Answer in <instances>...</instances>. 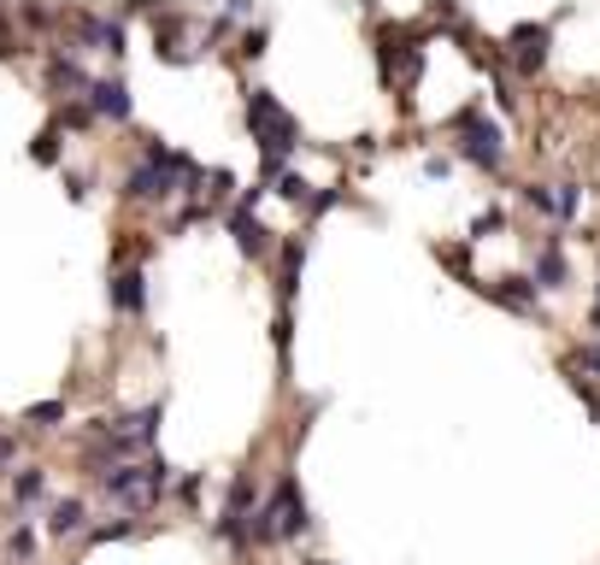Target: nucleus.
Here are the masks:
<instances>
[{"label":"nucleus","instance_id":"nucleus-21","mask_svg":"<svg viewBox=\"0 0 600 565\" xmlns=\"http://www.w3.org/2000/svg\"><path fill=\"white\" fill-rule=\"evenodd\" d=\"M494 230H506V207H489V212H477V219H472V242H489Z\"/></svg>","mask_w":600,"mask_h":565},{"label":"nucleus","instance_id":"nucleus-26","mask_svg":"<svg viewBox=\"0 0 600 565\" xmlns=\"http://www.w3.org/2000/svg\"><path fill=\"white\" fill-rule=\"evenodd\" d=\"M254 19V0H224V24H247Z\"/></svg>","mask_w":600,"mask_h":565},{"label":"nucleus","instance_id":"nucleus-24","mask_svg":"<svg viewBox=\"0 0 600 565\" xmlns=\"http://www.w3.org/2000/svg\"><path fill=\"white\" fill-rule=\"evenodd\" d=\"M19 19L30 24V30H53V24H60V12H48V7H36V0H24Z\"/></svg>","mask_w":600,"mask_h":565},{"label":"nucleus","instance_id":"nucleus-3","mask_svg":"<svg viewBox=\"0 0 600 565\" xmlns=\"http://www.w3.org/2000/svg\"><path fill=\"white\" fill-rule=\"evenodd\" d=\"M448 136H453V148H460L465 165H477V171H501V165H506V136H501V124H494L482 107L453 112V119H448Z\"/></svg>","mask_w":600,"mask_h":565},{"label":"nucleus","instance_id":"nucleus-5","mask_svg":"<svg viewBox=\"0 0 600 565\" xmlns=\"http://www.w3.org/2000/svg\"><path fill=\"white\" fill-rule=\"evenodd\" d=\"M377 71H383L389 89H413L424 77V30H406V24H389L383 36H377Z\"/></svg>","mask_w":600,"mask_h":565},{"label":"nucleus","instance_id":"nucleus-33","mask_svg":"<svg viewBox=\"0 0 600 565\" xmlns=\"http://www.w3.org/2000/svg\"><path fill=\"white\" fill-rule=\"evenodd\" d=\"M301 565H330V560H301Z\"/></svg>","mask_w":600,"mask_h":565},{"label":"nucleus","instance_id":"nucleus-15","mask_svg":"<svg viewBox=\"0 0 600 565\" xmlns=\"http://www.w3.org/2000/svg\"><path fill=\"white\" fill-rule=\"evenodd\" d=\"M83 525H89V506L83 501H60L48 518V536H83Z\"/></svg>","mask_w":600,"mask_h":565},{"label":"nucleus","instance_id":"nucleus-32","mask_svg":"<svg viewBox=\"0 0 600 565\" xmlns=\"http://www.w3.org/2000/svg\"><path fill=\"white\" fill-rule=\"evenodd\" d=\"M589 324H595V336H600V295H595V312H589Z\"/></svg>","mask_w":600,"mask_h":565},{"label":"nucleus","instance_id":"nucleus-12","mask_svg":"<svg viewBox=\"0 0 600 565\" xmlns=\"http://www.w3.org/2000/svg\"><path fill=\"white\" fill-rule=\"evenodd\" d=\"M530 283H536V288H553V295H560V288L571 283V259H565V242H560V236H548V242L536 248Z\"/></svg>","mask_w":600,"mask_h":565},{"label":"nucleus","instance_id":"nucleus-7","mask_svg":"<svg viewBox=\"0 0 600 565\" xmlns=\"http://www.w3.org/2000/svg\"><path fill=\"white\" fill-rule=\"evenodd\" d=\"M71 36L95 53H112L124 60V19H107V12H71Z\"/></svg>","mask_w":600,"mask_h":565},{"label":"nucleus","instance_id":"nucleus-9","mask_svg":"<svg viewBox=\"0 0 600 565\" xmlns=\"http://www.w3.org/2000/svg\"><path fill=\"white\" fill-rule=\"evenodd\" d=\"M95 119L107 124H130V83L124 77H89V89H83Z\"/></svg>","mask_w":600,"mask_h":565},{"label":"nucleus","instance_id":"nucleus-8","mask_svg":"<svg viewBox=\"0 0 600 565\" xmlns=\"http://www.w3.org/2000/svg\"><path fill=\"white\" fill-rule=\"evenodd\" d=\"M224 224H230V236H236V254H242V259H266V254H271V230L259 224L254 200H236Z\"/></svg>","mask_w":600,"mask_h":565},{"label":"nucleus","instance_id":"nucleus-6","mask_svg":"<svg viewBox=\"0 0 600 565\" xmlns=\"http://www.w3.org/2000/svg\"><path fill=\"white\" fill-rule=\"evenodd\" d=\"M548 48H553V24H518L506 36V60L518 77H541L548 71Z\"/></svg>","mask_w":600,"mask_h":565},{"label":"nucleus","instance_id":"nucleus-31","mask_svg":"<svg viewBox=\"0 0 600 565\" xmlns=\"http://www.w3.org/2000/svg\"><path fill=\"white\" fill-rule=\"evenodd\" d=\"M12 459H19V442H12V437H0V466H12Z\"/></svg>","mask_w":600,"mask_h":565},{"label":"nucleus","instance_id":"nucleus-13","mask_svg":"<svg viewBox=\"0 0 600 565\" xmlns=\"http://www.w3.org/2000/svg\"><path fill=\"white\" fill-rule=\"evenodd\" d=\"M48 89L60 95V100H71V95H83V89H89V71H83V65L60 48V53H48Z\"/></svg>","mask_w":600,"mask_h":565},{"label":"nucleus","instance_id":"nucleus-16","mask_svg":"<svg viewBox=\"0 0 600 565\" xmlns=\"http://www.w3.org/2000/svg\"><path fill=\"white\" fill-rule=\"evenodd\" d=\"M41 495H48V471L24 466L19 477H12V501H19V506H30V501H41Z\"/></svg>","mask_w":600,"mask_h":565},{"label":"nucleus","instance_id":"nucleus-29","mask_svg":"<svg viewBox=\"0 0 600 565\" xmlns=\"http://www.w3.org/2000/svg\"><path fill=\"white\" fill-rule=\"evenodd\" d=\"M448 171H453L448 153H430V159H424V177H448Z\"/></svg>","mask_w":600,"mask_h":565},{"label":"nucleus","instance_id":"nucleus-30","mask_svg":"<svg viewBox=\"0 0 600 565\" xmlns=\"http://www.w3.org/2000/svg\"><path fill=\"white\" fill-rule=\"evenodd\" d=\"M65 188H71V200H83V195H89V177H83V171H71Z\"/></svg>","mask_w":600,"mask_h":565},{"label":"nucleus","instance_id":"nucleus-2","mask_svg":"<svg viewBox=\"0 0 600 565\" xmlns=\"http://www.w3.org/2000/svg\"><path fill=\"white\" fill-rule=\"evenodd\" d=\"M313 525V513H306V495L295 477H283V483L271 489L266 501L254 506V518H247V548H271V542H301V530Z\"/></svg>","mask_w":600,"mask_h":565},{"label":"nucleus","instance_id":"nucleus-17","mask_svg":"<svg viewBox=\"0 0 600 565\" xmlns=\"http://www.w3.org/2000/svg\"><path fill=\"white\" fill-rule=\"evenodd\" d=\"M577 212H583V188L577 183H553V219H560V224H571V219H577Z\"/></svg>","mask_w":600,"mask_h":565},{"label":"nucleus","instance_id":"nucleus-14","mask_svg":"<svg viewBox=\"0 0 600 565\" xmlns=\"http://www.w3.org/2000/svg\"><path fill=\"white\" fill-rule=\"evenodd\" d=\"M301 266H306V242L289 236V242H283V254H277V307H289V300H295Z\"/></svg>","mask_w":600,"mask_h":565},{"label":"nucleus","instance_id":"nucleus-22","mask_svg":"<svg viewBox=\"0 0 600 565\" xmlns=\"http://www.w3.org/2000/svg\"><path fill=\"white\" fill-rule=\"evenodd\" d=\"M65 418V401H41V407H30L24 413V425H36V430H53Z\"/></svg>","mask_w":600,"mask_h":565},{"label":"nucleus","instance_id":"nucleus-4","mask_svg":"<svg viewBox=\"0 0 600 565\" xmlns=\"http://www.w3.org/2000/svg\"><path fill=\"white\" fill-rule=\"evenodd\" d=\"M100 489H107L112 501L148 513V506H159V495L171 489V466L159 454H148L142 466H100Z\"/></svg>","mask_w":600,"mask_h":565},{"label":"nucleus","instance_id":"nucleus-1","mask_svg":"<svg viewBox=\"0 0 600 565\" xmlns=\"http://www.w3.org/2000/svg\"><path fill=\"white\" fill-rule=\"evenodd\" d=\"M247 136H254V148L266 153V177H271V171H283V159L301 148L295 112H289L271 89H247Z\"/></svg>","mask_w":600,"mask_h":565},{"label":"nucleus","instance_id":"nucleus-28","mask_svg":"<svg viewBox=\"0 0 600 565\" xmlns=\"http://www.w3.org/2000/svg\"><path fill=\"white\" fill-rule=\"evenodd\" d=\"M30 554H36V536L19 530V536H12V560H30Z\"/></svg>","mask_w":600,"mask_h":565},{"label":"nucleus","instance_id":"nucleus-19","mask_svg":"<svg viewBox=\"0 0 600 565\" xmlns=\"http://www.w3.org/2000/svg\"><path fill=\"white\" fill-rule=\"evenodd\" d=\"M266 183H277V195H283V200H295V207H306V195H313V183L295 177V171H271Z\"/></svg>","mask_w":600,"mask_h":565},{"label":"nucleus","instance_id":"nucleus-10","mask_svg":"<svg viewBox=\"0 0 600 565\" xmlns=\"http://www.w3.org/2000/svg\"><path fill=\"white\" fill-rule=\"evenodd\" d=\"M112 312H124V318L148 312V271H142V266H119V271H112Z\"/></svg>","mask_w":600,"mask_h":565},{"label":"nucleus","instance_id":"nucleus-27","mask_svg":"<svg viewBox=\"0 0 600 565\" xmlns=\"http://www.w3.org/2000/svg\"><path fill=\"white\" fill-rule=\"evenodd\" d=\"M430 12H436L442 24H453V30H460V0H430Z\"/></svg>","mask_w":600,"mask_h":565},{"label":"nucleus","instance_id":"nucleus-11","mask_svg":"<svg viewBox=\"0 0 600 565\" xmlns=\"http://www.w3.org/2000/svg\"><path fill=\"white\" fill-rule=\"evenodd\" d=\"M477 295H489V300H501L506 312H524V318H536L541 312V300H536V283L530 278H501V283H472Z\"/></svg>","mask_w":600,"mask_h":565},{"label":"nucleus","instance_id":"nucleus-23","mask_svg":"<svg viewBox=\"0 0 600 565\" xmlns=\"http://www.w3.org/2000/svg\"><path fill=\"white\" fill-rule=\"evenodd\" d=\"M266 41H271V30H266V24H247V30H242V60H259V53H266Z\"/></svg>","mask_w":600,"mask_h":565},{"label":"nucleus","instance_id":"nucleus-25","mask_svg":"<svg viewBox=\"0 0 600 565\" xmlns=\"http://www.w3.org/2000/svg\"><path fill=\"white\" fill-rule=\"evenodd\" d=\"M524 207H536V212L553 219V183H524Z\"/></svg>","mask_w":600,"mask_h":565},{"label":"nucleus","instance_id":"nucleus-18","mask_svg":"<svg viewBox=\"0 0 600 565\" xmlns=\"http://www.w3.org/2000/svg\"><path fill=\"white\" fill-rule=\"evenodd\" d=\"M60 136H65L60 124L36 130V142H30V159H36V165H60Z\"/></svg>","mask_w":600,"mask_h":565},{"label":"nucleus","instance_id":"nucleus-20","mask_svg":"<svg viewBox=\"0 0 600 565\" xmlns=\"http://www.w3.org/2000/svg\"><path fill=\"white\" fill-rule=\"evenodd\" d=\"M124 536H136V518H112V525H95V530H89V548H100V542H124Z\"/></svg>","mask_w":600,"mask_h":565}]
</instances>
